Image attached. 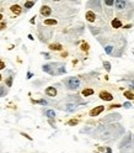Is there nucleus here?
<instances>
[{
    "mask_svg": "<svg viewBox=\"0 0 134 153\" xmlns=\"http://www.w3.org/2000/svg\"><path fill=\"white\" fill-rule=\"evenodd\" d=\"M44 25H57V20H54V19L44 20Z\"/></svg>",
    "mask_w": 134,
    "mask_h": 153,
    "instance_id": "14",
    "label": "nucleus"
},
{
    "mask_svg": "<svg viewBox=\"0 0 134 153\" xmlns=\"http://www.w3.org/2000/svg\"><path fill=\"white\" fill-rule=\"evenodd\" d=\"M103 67L107 72H110L111 70V64H110V62H103Z\"/></svg>",
    "mask_w": 134,
    "mask_h": 153,
    "instance_id": "20",
    "label": "nucleus"
},
{
    "mask_svg": "<svg viewBox=\"0 0 134 153\" xmlns=\"http://www.w3.org/2000/svg\"><path fill=\"white\" fill-rule=\"evenodd\" d=\"M103 109H105V106H97L95 109H92L91 111H90V116H97V115H100L102 111H103Z\"/></svg>",
    "mask_w": 134,
    "mask_h": 153,
    "instance_id": "3",
    "label": "nucleus"
},
{
    "mask_svg": "<svg viewBox=\"0 0 134 153\" xmlns=\"http://www.w3.org/2000/svg\"><path fill=\"white\" fill-rule=\"evenodd\" d=\"M5 27H6V24H5V22H1V24H0V30H4Z\"/></svg>",
    "mask_w": 134,
    "mask_h": 153,
    "instance_id": "24",
    "label": "nucleus"
},
{
    "mask_svg": "<svg viewBox=\"0 0 134 153\" xmlns=\"http://www.w3.org/2000/svg\"><path fill=\"white\" fill-rule=\"evenodd\" d=\"M49 48H50L52 51H60L63 47H62V45H59V43H53V45L49 46Z\"/></svg>",
    "mask_w": 134,
    "mask_h": 153,
    "instance_id": "12",
    "label": "nucleus"
},
{
    "mask_svg": "<svg viewBox=\"0 0 134 153\" xmlns=\"http://www.w3.org/2000/svg\"><path fill=\"white\" fill-rule=\"evenodd\" d=\"M94 94V89H90V88H87L85 90H83V95L84 96H90Z\"/></svg>",
    "mask_w": 134,
    "mask_h": 153,
    "instance_id": "13",
    "label": "nucleus"
},
{
    "mask_svg": "<svg viewBox=\"0 0 134 153\" xmlns=\"http://www.w3.org/2000/svg\"><path fill=\"white\" fill-rule=\"evenodd\" d=\"M0 80H1V74H0Z\"/></svg>",
    "mask_w": 134,
    "mask_h": 153,
    "instance_id": "34",
    "label": "nucleus"
},
{
    "mask_svg": "<svg viewBox=\"0 0 134 153\" xmlns=\"http://www.w3.org/2000/svg\"><path fill=\"white\" fill-rule=\"evenodd\" d=\"M22 135V136H25V137H26V138H27V140H32V138H31V137H30L29 135H26V133H21Z\"/></svg>",
    "mask_w": 134,
    "mask_h": 153,
    "instance_id": "29",
    "label": "nucleus"
},
{
    "mask_svg": "<svg viewBox=\"0 0 134 153\" xmlns=\"http://www.w3.org/2000/svg\"><path fill=\"white\" fill-rule=\"evenodd\" d=\"M65 111H69V112H73V111H75V109H76V105L75 104H67V105L63 107Z\"/></svg>",
    "mask_w": 134,
    "mask_h": 153,
    "instance_id": "8",
    "label": "nucleus"
},
{
    "mask_svg": "<svg viewBox=\"0 0 134 153\" xmlns=\"http://www.w3.org/2000/svg\"><path fill=\"white\" fill-rule=\"evenodd\" d=\"M128 85H129V88L134 89V82H128Z\"/></svg>",
    "mask_w": 134,
    "mask_h": 153,
    "instance_id": "27",
    "label": "nucleus"
},
{
    "mask_svg": "<svg viewBox=\"0 0 134 153\" xmlns=\"http://www.w3.org/2000/svg\"><path fill=\"white\" fill-rule=\"evenodd\" d=\"M11 11L15 15H19V14H21V6H19V5H12L11 6Z\"/></svg>",
    "mask_w": 134,
    "mask_h": 153,
    "instance_id": "10",
    "label": "nucleus"
},
{
    "mask_svg": "<svg viewBox=\"0 0 134 153\" xmlns=\"http://www.w3.org/2000/svg\"><path fill=\"white\" fill-rule=\"evenodd\" d=\"M64 83H65L68 89H71V90H75L77 88H80V85H81V82L77 78H75V76H70V78L65 79Z\"/></svg>",
    "mask_w": 134,
    "mask_h": 153,
    "instance_id": "1",
    "label": "nucleus"
},
{
    "mask_svg": "<svg viewBox=\"0 0 134 153\" xmlns=\"http://www.w3.org/2000/svg\"><path fill=\"white\" fill-rule=\"evenodd\" d=\"M106 153H112V151H111V148H107V151H106Z\"/></svg>",
    "mask_w": 134,
    "mask_h": 153,
    "instance_id": "32",
    "label": "nucleus"
},
{
    "mask_svg": "<svg viewBox=\"0 0 134 153\" xmlns=\"http://www.w3.org/2000/svg\"><path fill=\"white\" fill-rule=\"evenodd\" d=\"M32 76H33V74H32V73H30V72H29V73H27V78L30 79V78H32Z\"/></svg>",
    "mask_w": 134,
    "mask_h": 153,
    "instance_id": "30",
    "label": "nucleus"
},
{
    "mask_svg": "<svg viewBox=\"0 0 134 153\" xmlns=\"http://www.w3.org/2000/svg\"><path fill=\"white\" fill-rule=\"evenodd\" d=\"M112 27H113V29H119V27H122V22H121L118 19H113L112 20Z\"/></svg>",
    "mask_w": 134,
    "mask_h": 153,
    "instance_id": "9",
    "label": "nucleus"
},
{
    "mask_svg": "<svg viewBox=\"0 0 134 153\" xmlns=\"http://www.w3.org/2000/svg\"><path fill=\"white\" fill-rule=\"evenodd\" d=\"M4 68H5V63H4L3 61H0V70H1V69H4Z\"/></svg>",
    "mask_w": 134,
    "mask_h": 153,
    "instance_id": "25",
    "label": "nucleus"
},
{
    "mask_svg": "<svg viewBox=\"0 0 134 153\" xmlns=\"http://www.w3.org/2000/svg\"><path fill=\"white\" fill-rule=\"evenodd\" d=\"M6 94H8V89L5 86H0V98L5 96Z\"/></svg>",
    "mask_w": 134,
    "mask_h": 153,
    "instance_id": "16",
    "label": "nucleus"
},
{
    "mask_svg": "<svg viewBox=\"0 0 134 153\" xmlns=\"http://www.w3.org/2000/svg\"><path fill=\"white\" fill-rule=\"evenodd\" d=\"M85 17H86V20L89 21V22H94V21H95V19H96L95 14H94L92 11H87L86 15H85Z\"/></svg>",
    "mask_w": 134,
    "mask_h": 153,
    "instance_id": "6",
    "label": "nucleus"
},
{
    "mask_svg": "<svg viewBox=\"0 0 134 153\" xmlns=\"http://www.w3.org/2000/svg\"><path fill=\"white\" fill-rule=\"evenodd\" d=\"M100 98H101L102 100H105V101H111V100L113 99V95L110 94V93H107V91H101V93H100Z\"/></svg>",
    "mask_w": 134,
    "mask_h": 153,
    "instance_id": "2",
    "label": "nucleus"
},
{
    "mask_svg": "<svg viewBox=\"0 0 134 153\" xmlns=\"http://www.w3.org/2000/svg\"><path fill=\"white\" fill-rule=\"evenodd\" d=\"M77 122H79L77 120H70V121H69L68 124L70 125V126H75V125H77Z\"/></svg>",
    "mask_w": 134,
    "mask_h": 153,
    "instance_id": "23",
    "label": "nucleus"
},
{
    "mask_svg": "<svg viewBox=\"0 0 134 153\" xmlns=\"http://www.w3.org/2000/svg\"><path fill=\"white\" fill-rule=\"evenodd\" d=\"M115 5H116V8H117L118 10H122V9H124L125 1H123V0H116Z\"/></svg>",
    "mask_w": 134,
    "mask_h": 153,
    "instance_id": "7",
    "label": "nucleus"
},
{
    "mask_svg": "<svg viewBox=\"0 0 134 153\" xmlns=\"http://www.w3.org/2000/svg\"><path fill=\"white\" fill-rule=\"evenodd\" d=\"M46 94L48 96H52V98H54V96L57 95V89L56 88H53V86H49L46 89Z\"/></svg>",
    "mask_w": 134,
    "mask_h": 153,
    "instance_id": "5",
    "label": "nucleus"
},
{
    "mask_svg": "<svg viewBox=\"0 0 134 153\" xmlns=\"http://www.w3.org/2000/svg\"><path fill=\"white\" fill-rule=\"evenodd\" d=\"M124 96L128 100H134V94L132 91H124Z\"/></svg>",
    "mask_w": 134,
    "mask_h": 153,
    "instance_id": "15",
    "label": "nucleus"
},
{
    "mask_svg": "<svg viewBox=\"0 0 134 153\" xmlns=\"http://www.w3.org/2000/svg\"><path fill=\"white\" fill-rule=\"evenodd\" d=\"M44 114H46V116L49 117V119H54V117H56V111H54V110H46Z\"/></svg>",
    "mask_w": 134,
    "mask_h": 153,
    "instance_id": "11",
    "label": "nucleus"
},
{
    "mask_svg": "<svg viewBox=\"0 0 134 153\" xmlns=\"http://www.w3.org/2000/svg\"><path fill=\"white\" fill-rule=\"evenodd\" d=\"M33 5H35V1H26L25 3V8L26 9H31Z\"/></svg>",
    "mask_w": 134,
    "mask_h": 153,
    "instance_id": "18",
    "label": "nucleus"
},
{
    "mask_svg": "<svg viewBox=\"0 0 134 153\" xmlns=\"http://www.w3.org/2000/svg\"><path fill=\"white\" fill-rule=\"evenodd\" d=\"M6 85H8V86L12 85V76H9V78L6 79Z\"/></svg>",
    "mask_w": 134,
    "mask_h": 153,
    "instance_id": "21",
    "label": "nucleus"
},
{
    "mask_svg": "<svg viewBox=\"0 0 134 153\" xmlns=\"http://www.w3.org/2000/svg\"><path fill=\"white\" fill-rule=\"evenodd\" d=\"M3 19V15H1V14H0V20Z\"/></svg>",
    "mask_w": 134,
    "mask_h": 153,
    "instance_id": "33",
    "label": "nucleus"
},
{
    "mask_svg": "<svg viewBox=\"0 0 134 153\" xmlns=\"http://www.w3.org/2000/svg\"><path fill=\"white\" fill-rule=\"evenodd\" d=\"M50 14H52V10H50L49 6H46V5H44V6H42V8H41V15H43V16H46V17H47V16L50 15Z\"/></svg>",
    "mask_w": 134,
    "mask_h": 153,
    "instance_id": "4",
    "label": "nucleus"
},
{
    "mask_svg": "<svg viewBox=\"0 0 134 153\" xmlns=\"http://www.w3.org/2000/svg\"><path fill=\"white\" fill-rule=\"evenodd\" d=\"M33 103H36V104H41V105H48V104H49L47 100H43V99H41V100H37V101H33Z\"/></svg>",
    "mask_w": 134,
    "mask_h": 153,
    "instance_id": "19",
    "label": "nucleus"
},
{
    "mask_svg": "<svg viewBox=\"0 0 134 153\" xmlns=\"http://www.w3.org/2000/svg\"><path fill=\"white\" fill-rule=\"evenodd\" d=\"M123 106H124V107H127V109H129V107H130V104H129V103H124V104H123Z\"/></svg>",
    "mask_w": 134,
    "mask_h": 153,
    "instance_id": "28",
    "label": "nucleus"
},
{
    "mask_svg": "<svg viewBox=\"0 0 134 153\" xmlns=\"http://www.w3.org/2000/svg\"><path fill=\"white\" fill-rule=\"evenodd\" d=\"M105 52L107 54H113V47H112V46H106Z\"/></svg>",
    "mask_w": 134,
    "mask_h": 153,
    "instance_id": "17",
    "label": "nucleus"
},
{
    "mask_svg": "<svg viewBox=\"0 0 134 153\" xmlns=\"http://www.w3.org/2000/svg\"><path fill=\"white\" fill-rule=\"evenodd\" d=\"M105 4L107 5V6H113V4H115V1L113 0H106Z\"/></svg>",
    "mask_w": 134,
    "mask_h": 153,
    "instance_id": "22",
    "label": "nucleus"
},
{
    "mask_svg": "<svg viewBox=\"0 0 134 153\" xmlns=\"http://www.w3.org/2000/svg\"><path fill=\"white\" fill-rule=\"evenodd\" d=\"M42 54H43L44 57L47 58V59H48V58H50V57H49V54H48V53H42Z\"/></svg>",
    "mask_w": 134,
    "mask_h": 153,
    "instance_id": "31",
    "label": "nucleus"
},
{
    "mask_svg": "<svg viewBox=\"0 0 134 153\" xmlns=\"http://www.w3.org/2000/svg\"><path fill=\"white\" fill-rule=\"evenodd\" d=\"M81 47H83L84 51H87V49H89V46H87L86 43H83V46H81Z\"/></svg>",
    "mask_w": 134,
    "mask_h": 153,
    "instance_id": "26",
    "label": "nucleus"
}]
</instances>
